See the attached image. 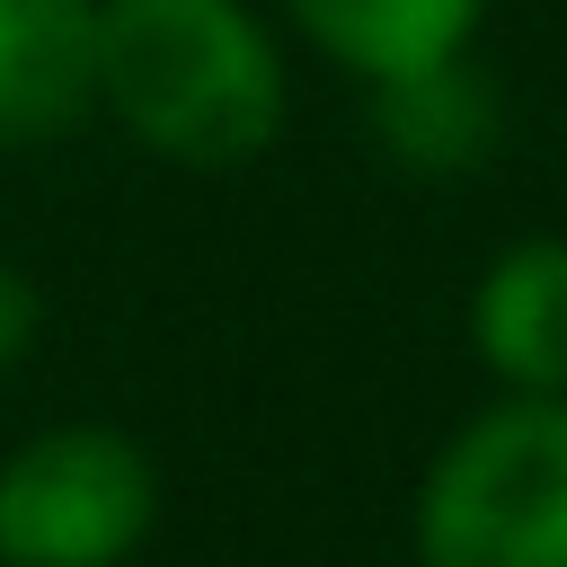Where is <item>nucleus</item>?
Returning <instances> with one entry per match:
<instances>
[{"label": "nucleus", "mask_w": 567, "mask_h": 567, "mask_svg": "<svg viewBox=\"0 0 567 567\" xmlns=\"http://www.w3.org/2000/svg\"><path fill=\"white\" fill-rule=\"evenodd\" d=\"M97 115L168 168H248L284 133V53L248 0H97Z\"/></svg>", "instance_id": "f257e3e1"}, {"label": "nucleus", "mask_w": 567, "mask_h": 567, "mask_svg": "<svg viewBox=\"0 0 567 567\" xmlns=\"http://www.w3.org/2000/svg\"><path fill=\"white\" fill-rule=\"evenodd\" d=\"M416 567H567V399L496 390L425 461L408 505Z\"/></svg>", "instance_id": "f03ea898"}, {"label": "nucleus", "mask_w": 567, "mask_h": 567, "mask_svg": "<svg viewBox=\"0 0 567 567\" xmlns=\"http://www.w3.org/2000/svg\"><path fill=\"white\" fill-rule=\"evenodd\" d=\"M159 523V461L97 416L0 452V567H124Z\"/></svg>", "instance_id": "7ed1b4c3"}, {"label": "nucleus", "mask_w": 567, "mask_h": 567, "mask_svg": "<svg viewBox=\"0 0 567 567\" xmlns=\"http://www.w3.org/2000/svg\"><path fill=\"white\" fill-rule=\"evenodd\" d=\"M470 354L496 390L567 399V239L532 230L496 248L470 284Z\"/></svg>", "instance_id": "20e7f679"}, {"label": "nucleus", "mask_w": 567, "mask_h": 567, "mask_svg": "<svg viewBox=\"0 0 567 567\" xmlns=\"http://www.w3.org/2000/svg\"><path fill=\"white\" fill-rule=\"evenodd\" d=\"M97 115V0H0V151Z\"/></svg>", "instance_id": "39448f33"}, {"label": "nucleus", "mask_w": 567, "mask_h": 567, "mask_svg": "<svg viewBox=\"0 0 567 567\" xmlns=\"http://www.w3.org/2000/svg\"><path fill=\"white\" fill-rule=\"evenodd\" d=\"M372 142L408 168V177H470L496 142H505V89L478 71V53H452L434 71L381 80L372 89Z\"/></svg>", "instance_id": "423d86ee"}, {"label": "nucleus", "mask_w": 567, "mask_h": 567, "mask_svg": "<svg viewBox=\"0 0 567 567\" xmlns=\"http://www.w3.org/2000/svg\"><path fill=\"white\" fill-rule=\"evenodd\" d=\"M284 18H292V35H310L319 62L381 89V80H408V71L470 53L487 0H284Z\"/></svg>", "instance_id": "0eeeda50"}, {"label": "nucleus", "mask_w": 567, "mask_h": 567, "mask_svg": "<svg viewBox=\"0 0 567 567\" xmlns=\"http://www.w3.org/2000/svg\"><path fill=\"white\" fill-rule=\"evenodd\" d=\"M35 337H44V292H35L27 266L0 257V372H18L35 354Z\"/></svg>", "instance_id": "6e6552de"}]
</instances>
